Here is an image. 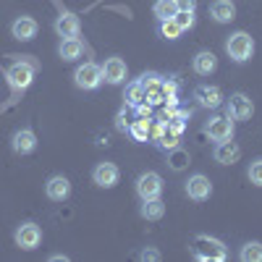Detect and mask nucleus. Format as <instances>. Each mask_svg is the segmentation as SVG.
Here are the masks:
<instances>
[{
  "label": "nucleus",
  "mask_w": 262,
  "mask_h": 262,
  "mask_svg": "<svg viewBox=\"0 0 262 262\" xmlns=\"http://www.w3.org/2000/svg\"><path fill=\"white\" fill-rule=\"evenodd\" d=\"M215 69H217V58L210 50H202V53L194 55V71L200 76H210Z\"/></svg>",
  "instance_id": "4be33fe9"
},
{
  "label": "nucleus",
  "mask_w": 262,
  "mask_h": 262,
  "mask_svg": "<svg viewBox=\"0 0 262 262\" xmlns=\"http://www.w3.org/2000/svg\"><path fill=\"white\" fill-rule=\"evenodd\" d=\"M194 100L200 102L202 107H210V111H215V107H221V102H223V92H221V86L200 84V86L194 90Z\"/></svg>",
  "instance_id": "9b49d317"
},
{
  "label": "nucleus",
  "mask_w": 262,
  "mask_h": 262,
  "mask_svg": "<svg viewBox=\"0 0 262 262\" xmlns=\"http://www.w3.org/2000/svg\"><path fill=\"white\" fill-rule=\"evenodd\" d=\"M173 21L179 24V29H181V32H186V29H191V27H194V11H179L176 16H173Z\"/></svg>",
  "instance_id": "c85d7f7f"
},
{
  "label": "nucleus",
  "mask_w": 262,
  "mask_h": 262,
  "mask_svg": "<svg viewBox=\"0 0 262 262\" xmlns=\"http://www.w3.org/2000/svg\"><path fill=\"white\" fill-rule=\"evenodd\" d=\"M128 126H131V123H128V118H126V107H123V111L116 116V128L121 131V134H126V131H128Z\"/></svg>",
  "instance_id": "7c9ffc66"
},
{
  "label": "nucleus",
  "mask_w": 262,
  "mask_h": 262,
  "mask_svg": "<svg viewBox=\"0 0 262 262\" xmlns=\"http://www.w3.org/2000/svg\"><path fill=\"white\" fill-rule=\"evenodd\" d=\"M191 254H194V259H202V262H223L228 257V249L221 238L200 233L191 242Z\"/></svg>",
  "instance_id": "f257e3e1"
},
{
  "label": "nucleus",
  "mask_w": 262,
  "mask_h": 262,
  "mask_svg": "<svg viewBox=\"0 0 262 262\" xmlns=\"http://www.w3.org/2000/svg\"><path fill=\"white\" fill-rule=\"evenodd\" d=\"M210 16L217 21V24H228V21L236 18V6L231 0H215L210 6Z\"/></svg>",
  "instance_id": "6ab92c4d"
},
{
  "label": "nucleus",
  "mask_w": 262,
  "mask_h": 262,
  "mask_svg": "<svg viewBox=\"0 0 262 262\" xmlns=\"http://www.w3.org/2000/svg\"><path fill=\"white\" fill-rule=\"evenodd\" d=\"M137 194L142 196V200H158V196L163 194V179H160V173H155V170L142 173V176L137 179Z\"/></svg>",
  "instance_id": "423d86ee"
},
{
  "label": "nucleus",
  "mask_w": 262,
  "mask_h": 262,
  "mask_svg": "<svg viewBox=\"0 0 262 262\" xmlns=\"http://www.w3.org/2000/svg\"><path fill=\"white\" fill-rule=\"evenodd\" d=\"M249 181H252L254 186H262V158L249 165Z\"/></svg>",
  "instance_id": "c756f323"
},
{
  "label": "nucleus",
  "mask_w": 262,
  "mask_h": 262,
  "mask_svg": "<svg viewBox=\"0 0 262 262\" xmlns=\"http://www.w3.org/2000/svg\"><path fill=\"white\" fill-rule=\"evenodd\" d=\"M163 86H165V95H168V97H176V90H179L176 79H165V76H163Z\"/></svg>",
  "instance_id": "2f4dec72"
},
{
  "label": "nucleus",
  "mask_w": 262,
  "mask_h": 262,
  "mask_svg": "<svg viewBox=\"0 0 262 262\" xmlns=\"http://www.w3.org/2000/svg\"><path fill=\"white\" fill-rule=\"evenodd\" d=\"M226 50H228L231 60L244 63V60H249V58H252V53H254V39H252L247 32H236V34H231V37H228Z\"/></svg>",
  "instance_id": "7ed1b4c3"
},
{
  "label": "nucleus",
  "mask_w": 262,
  "mask_h": 262,
  "mask_svg": "<svg viewBox=\"0 0 262 262\" xmlns=\"http://www.w3.org/2000/svg\"><path fill=\"white\" fill-rule=\"evenodd\" d=\"M189 163H191L189 149H184V147H173V149H168V168H170L173 173L186 170V168H189Z\"/></svg>",
  "instance_id": "412c9836"
},
{
  "label": "nucleus",
  "mask_w": 262,
  "mask_h": 262,
  "mask_svg": "<svg viewBox=\"0 0 262 262\" xmlns=\"http://www.w3.org/2000/svg\"><path fill=\"white\" fill-rule=\"evenodd\" d=\"M139 212H142L144 221H160V217L165 215V205L160 202V196H158V200H142Z\"/></svg>",
  "instance_id": "5701e85b"
},
{
  "label": "nucleus",
  "mask_w": 262,
  "mask_h": 262,
  "mask_svg": "<svg viewBox=\"0 0 262 262\" xmlns=\"http://www.w3.org/2000/svg\"><path fill=\"white\" fill-rule=\"evenodd\" d=\"M176 13H179L176 0H158V3H155V16H158L160 21H165V18H173Z\"/></svg>",
  "instance_id": "bb28decb"
},
{
  "label": "nucleus",
  "mask_w": 262,
  "mask_h": 262,
  "mask_svg": "<svg viewBox=\"0 0 262 262\" xmlns=\"http://www.w3.org/2000/svg\"><path fill=\"white\" fill-rule=\"evenodd\" d=\"M79 29H81V21L76 13H60L55 18V32L60 37H79Z\"/></svg>",
  "instance_id": "a211bd4d"
},
{
  "label": "nucleus",
  "mask_w": 262,
  "mask_h": 262,
  "mask_svg": "<svg viewBox=\"0 0 262 262\" xmlns=\"http://www.w3.org/2000/svg\"><path fill=\"white\" fill-rule=\"evenodd\" d=\"M39 242H42V231L37 223H24L16 228V244L21 249H37Z\"/></svg>",
  "instance_id": "f8f14e48"
},
{
  "label": "nucleus",
  "mask_w": 262,
  "mask_h": 262,
  "mask_svg": "<svg viewBox=\"0 0 262 262\" xmlns=\"http://www.w3.org/2000/svg\"><path fill=\"white\" fill-rule=\"evenodd\" d=\"M179 11H194L196 8V0H176Z\"/></svg>",
  "instance_id": "72a5a7b5"
},
{
  "label": "nucleus",
  "mask_w": 262,
  "mask_h": 262,
  "mask_svg": "<svg viewBox=\"0 0 262 262\" xmlns=\"http://www.w3.org/2000/svg\"><path fill=\"white\" fill-rule=\"evenodd\" d=\"M238 257H242L244 262H262V244L259 242H247L242 247V252H238Z\"/></svg>",
  "instance_id": "a878e982"
},
{
  "label": "nucleus",
  "mask_w": 262,
  "mask_h": 262,
  "mask_svg": "<svg viewBox=\"0 0 262 262\" xmlns=\"http://www.w3.org/2000/svg\"><path fill=\"white\" fill-rule=\"evenodd\" d=\"M126 79V63L121 58H107L102 66V81L107 84H121Z\"/></svg>",
  "instance_id": "f3484780"
},
{
  "label": "nucleus",
  "mask_w": 262,
  "mask_h": 262,
  "mask_svg": "<svg viewBox=\"0 0 262 262\" xmlns=\"http://www.w3.org/2000/svg\"><path fill=\"white\" fill-rule=\"evenodd\" d=\"M123 100H126V107H137L139 102H144V90H142L139 79H137V81H131V84L126 86V95H123Z\"/></svg>",
  "instance_id": "393cba45"
},
{
  "label": "nucleus",
  "mask_w": 262,
  "mask_h": 262,
  "mask_svg": "<svg viewBox=\"0 0 262 262\" xmlns=\"http://www.w3.org/2000/svg\"><path fill=\"white\" fill-rule=\"evenodd\" d=\"M142 90H144V102L149 105H165L168 95H165V86H163V76L160 74H144L139 79Z\"/></svg>",
  "instance_id": "20e7f679"
},
{
  "label": "nucleus",
  "mask_w": 262,
  "mask_h": 262,
  "mask_svg": "<svg viewBox=\"0 0 262 262\" xmlns=\"http://www.w3.org/2000/svg\"><path fill=\"white\" fill-rule=\"evenodd\" d=\"M186 194H189V200L194 202H205L210 200V194H212V184L207 176H202V173H196V176H191L186 181Z\"/></svg>",
  "instance_id": "9d476101"
},
{
  "label": "nucleus",
  "mask_w": 262,
  "mask_h": 262,
  "mask_svg": "<svg viewBox=\"0 0 262 262\" xmlns=\"http://www.w3.org/2000/svg\"><path fill=\"white\" fill-rule=\"evenodd\" d=\"M139 257H142V259H149V262H158V259H160V252H158V249H144Z\"/></svg>",
  "instance_id": "473e14b6"
},
{
  "label": "nucleus",
  "mask_w": 262,
  "mask_h": 262,
  "mask_svg": "<svg viewBox=\"0 0 262 262\" xmlns=\"http://www.w3.org/2000/svg\"><path fill=\"white\" fill-rule=\"evenodd\" d=\"M45 191L53 202H63V200H69V194H71V181L66 176H53V179H48Z\"/></svg>",
  "instance_id": "4468645a"
},
{
  "label": "nucleus",
  "mask_w": 262,
  "mask_h": 262,
  "mask_svg": "<svg viewBox=\"0 0 262 262\" xmlns=\"http://www.w3.org/2000/svg\"><path fill=\"white\" fill-rule=\"evenodd\" d=\"M205 134L212 139V142H226V139H233V121L226 116H215L205 123Z\"/></svg>",
  "instance_id": "6e6552de"
},
{
  "label": "nucleus",
  "mask_w": 262,
  "mask_h": 262,
  "mask_svg": "<svg viewBox=\"0 0 262 262\" xmlns=\"http://www.w3.org/2000/svg\"><path fill=\"white\" fill-rule=\"evenodd\" d=\"M160 37H165V39H179V37H181V29H179L176 21H173V18L160 21Z\"/></svg>",
  "instance_id": "cd10ccee"
},
{
  "label": "nucleus",
  "mask_w": 262,
  "mask_h": 262,
  "mask_svg": "<svg viewBox=\"0 0 262 262\" xmlns=\"http://www.w3.org/2000/svg\"><path fill=\"white\" fill-rule=\"evenodd\" d=\"M81 53H84V48H81V39L79 37H63V42H60V48H58V55L63 58V60H76V58H81Z\"/></svg>",
  "instance_id": "aec40b11"
},
{
  "label": "nucleus",
  "mask_w": 262,
  "mask_h": 262,
  "mask_svg": "<svg viewBox=\"0 0 262 262\" xmlns=\"http://www.w3.org/2000/svg\"><path fill=\"white\" fill-rule=\"evenodd\" d=\"M226 111H228V118L231 121H247L254 113V105H252V100L244 92H236V95H231Z\"/></svg>",
  "instance_id": "0eeeda50"
},
{
  "label": "nucleus",
  "mask_w": 262,
  "mask_h": 262,
  "mask_svg": "<svg viewBox=\"0 0 262 262\" xmlns=\"http://www.w3.org/2000/svg\"><path fill=\"white\" fill-rule=\"evenodd\" d=\"M149 123H152V118H139V121H134V123L128 126V134L134 137L137 142L147 144V142H149Z\"/></svg>",
  "instance_id": "b1692460"
},
{
  "label": "nucleus",
  "mask_w": 262,
  "mask_h": 262,
  "mask_svg": "<svg viewBox=\"0 0 262 262\" xmlns=\"http://www.w3.org/2000/svg\"><path fill=\"white\" fill-rule=\"evenodd\" d=\"M34 74H37V60H29V55L27 58H21L18 63H13L11 69L6 71V79H8V84L13 86V90H27V86L34 81Z\"/></svg>",
  "instance_id": "f03ea898"
},
{
  "label": "nucleus",
  "mask_w": 262,
  "mask_h": 262,
  "mask_svg": "<svg viewBox=\"0 0 262 262\" xmlns=\"http://www.w3.org/2000/svg\"><path fill=\"white\" fill-rule=\"evenodd\" d=\"M37 21L34 18H29V16H18L16 21H13V27H11V32H13V37L16 39H21V42H29V39H34L37 37Z\"/></svg>",
  "instance_id": "dca6fc26"
},
{
  "label": "nucleus",
  "mask_w": 262,
  "mask_h": 262,
  "mask_svg": "<svg viewBox=\"0 0 262 262\" xmlns=\"http://www.w3.org/2000/svg\"><path fill=\"white\" fill-rule=\"evenodd\" d=\"M37 149V137L32 128H18L13 134V152L16 155H29Z\"/></svg>",
  "instance_id": "2eb2a0df"
},
{
  "label": "nucleus",
  "mask_w": 262,
  "mask_h": 262,
  "mask_svg": "<svg viewBox=\"0 0 262 262\" xmlns=\"http://www.w3.org/2000/svg\"><path fill=\"white\" fill-rule=\"evenodd\" d=\"M212 155L221 165H233V163H238V158H242V147H238L233 139H226V142H217Z\"/></svg>",
  "instance_id": "ddd939ff"
},
{
  "label": "nucleus",
  "mask_w": 262,
  "mask_h": 262,
  "mask_svg": "<svg viewBox=\"0 0 262 262\" xmlns=\"http://www.w3.org/2000/svg\"><path fill=\"white\" fill-rule=\"evenodd\" d=\"M92 179L102 189H113L118 184V179H121V170H118L116 163H97L95 170H92Z\"/></svg>",
  "instance_id": "1a4fd4ad"
},
{
  "label": "nucleus",
  "mask_w": 262,
  "mask_h": 262,
  "mask_svg": "<svg viewBox=\"0 0 262 262\" xmlns=\"http://www.w3.org/2000/svg\"><path fill=\"white\" fill-rule=\"evenodd\" d=\"M74 81H76L79 90H86V92L97 90V86L102 84V66H95V63L79 66L76 74H74Z\"/></svg>",
  "instance_id": "39448f33"
}]
</instances>
